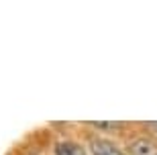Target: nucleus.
Segmentation results:
<instances>
[{
  "mask_svg": "<svg viewBox=\"0 0 157 155\" xmlns=\"http://www.w3.org/2000/svg\"><path fill=\"white\" fill-rule=\"evenodd\" d=\"M131 155H157V141L149 137H137L128 143Z\"/></svg>",
  "mask_w": 157,
  "mask_h": 155,
  "instance_id": "f257e3e1",
  "label": "nucleus"
},
{
  "mask_svg": "<svg viewBox=\"0 0 157 155\" xmlns=\"http://www.w3.org/2000/svg\"><path fill=\"white\" fill-rule=\"evenodd\" d=\"M90 151H92V155H127L118 145H114L112 141H106V139H92Z\"/></svg>",
  "mask_w": 157,
  "mask_h": 155,
  "instance_id": "f03ea898",
  "label": "nucleus"
},
{
  "mask_svg": "<svg viewBox=\"0 0 157 155\" xmlns=\"http://www.w3.org/2000/svg\"><path fill=\"white\" fill-rule=\"evenodd\" d=\"M55 155H88L76 141H59L55 145Z\"/></svg>",
  "mask_w": 157,
  "mask_h": 155,
  "instance_id": "7ed1b4c3",
  "label": "nucleus"
},
{
  "mask_svg": "<svg viewBox=\"0 0 157 155\" xmlns=\"http://www.w3.org/2000/svg\"><path fill=\"white\" fill-rule=\"evenodd\" d=\"M94 126H100V129H114L118 126V122H92Z\"/></svg>",
  "mask_w": 157,
  "mask_h": 155,
  "instance_id": "20e7f679",
  "label": "nucleus"
},
{
  "mask_svg": "<svg viewBox=\"0 0 157 155\" xmlns=\"http://www.w3.org/2000/svg\"><path fill=\"white\" fill-rule=\"evenodd\" d=\"M147 126H149V129L155 133V137H157V122H147Z\"/></svg>",
  "mask_w": 157,
  "mask_h": 155,
  "instance_id": "39448f33",
  "label": "nucleus"
}]
</instances>
